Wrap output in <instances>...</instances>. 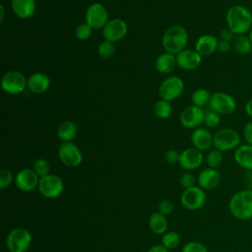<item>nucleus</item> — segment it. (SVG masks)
Returning <instances> with one entry per match:
<instances>
[{
    "label": "nucleus",
    "instance_id": "49530a36",
    "mask_svg": "<svg viewBox=\"0 0 252 252\" xmlns=\"http://www.w3.org/2000/svg\"><path fill=\"white\" fill-rule=\"evenodd\" d=\"M244 111L248 117L252 118V97L246 101L244 105Z\"/></svg>",
    "mask_w": 252,
    "mask_h": 252
},
{
    "label": "nucleus",
    "instance_id": "79ce46f5",
    "mask_svg": "<svg viewBox=\"0 0 252 252\" xmlns=\"http://www.w3.org/2000/svg\"><path fill=\"white\" fill-rule=\"evenodd\" d=\"M231 49H232V42H231V41L222 40V39H220V40H219L218 51H220V53L225 54V53H228Z\"/></svg>",
    "mask_w": 252,
    "mask_h": 252
},
{
    "label": "nucleus",
    "instance_id": "412c9836",
    "mask_svg": "<svg viewBox=\"0 0 252 252\" xmlns=\"http://www.w3.org/2000/svg\"><path fill=\"white\" fill-rule=\"evenodd\" d=\"M11 8L18 18L27 20L33 16L36 3L35 0H11Z\"/></svg>",
    "mask_w": 252,
    "mask_h": 252
},
{
    "label": "nucleus",
    "instance_id": "2eb2a0df",
    "mask_svg": "<svg viewBox=\"0 0 252 252\" xmlns=\"http://www.w3.org/2000/svg\"><path fill=\"white\" fill-rule=\"evenodd\" d=\"M38 175L32 168L21 169L15 177V184L23 192H31L38 186Z\"/></svg>",
    "mask_w": 252,
    "mask_h": 252
},
{
    "label": "nucleus",
    "instance_id": "20e7f679",
    "mask_svg": "<svg viewBox=\"0 0 252 252\" xmlns=\"http://www.w3.org/2000/svg\"><path fill=\"white\" fill-rule=\"evenodd\" d=\"M213 146L222 153L235 150L240 146V135L232 128L220 129L214 134Z\"/></svg>",
    "mask_w": 252,
    "mask_h": 252
},
{
    "label": "nucleus",
    "instance_id": "f03ea898",
    "mask_svg": "<svg viewBox=\"0 0 252 252\" xmlns=\"http://www.w3.org/2000/svg\"><path fill=\"white\" fill-rule=\"evenodd\" d=\"M228 210L239 220L252 219V190L243 189L233 194L228 202Z\"/></svg>",
    "mask_w": 252,
    "mask_h": 252
},
{
    "label": "nucleus",
    "instance_id": "72a5a7b5",
    "mask_svg": "<svg viewBox=\"0 0 252 252\" xmlns=\"http://www.w3.org/2000/svg\"><path fill=\"white\" fill-rule=\"evenodd\" d=\"M32 169L38 175L39 178L44 177L50 172V164L45 158H37L34 163Z\"/></svg>",
    "mask_w": 252,
    "mask_h": 252
},
{
    "label": "nucleus",
    "instance_id": "473e14b6",
    "mask_svg": "<svg viewBox=\"0 0 252 252\" xmlns=\"http://www.w3.org/2000/svg\"><path fill=\"white\" fill-rule=\"evenodd\" d=\"M220 115L217 113L216 111L212 109H208L205 111V117H204V124L206 128L213 129L220 125Z\"/></svg>",
    "mask_w": 252,
    "mask_h": 252
},
{
    "label": "nucleus",
    "instance_id": "ea45409f",
    "mask_svg": "<svg viewBox=\"0 0 252 252\" xmlns=\"http://www.w3.org/2000/svg\"><path fill=\"white\" fill-rule=\"evenodd\" d=\"M179 158L180 154L176 150H168L164 155V158L169 164H175L179 162Z\"/></svg>",
    "mask_w": 252,
    "mask_h": 252
},
{
    "label": "nucleus",
    "instance_id": "f3484780",
    "mask_svg": "<svg viewBox=\"0 0 252 252\" xmlns=\"http://www.w3.org/2000/svg\"><path fill=\"white\" fill-rule=\"evenodd\" d=\"M175 56L177 66L186 71L195 70L202 63V55L195 49H184Z\"/></svg>",
    "mask_w": 252,
    "mask_h": 252
},
{
    "label": "nucleus",
    "instance_id": "a211bd4d",
    "mask_svg": "<svg viewBox=\"0 0 252 252\" xmlns=\"http://www.w3.org/2000/svg\"><path fill=\"white\" fill-rule=\"evenodd\" d=\"M220 173L217 168L207 167L204 168L198 175L197 182L199 187L205 191H211L216 189L220 183Z\"/></svg>",
    "mask_w": 252,
    "mask_h": 252
},
{
    "label": "nucleus",
    "instance_id": "a19ab883",
    "mask_svg": "<svg viewBox=\"0 0 252 252\" xmlns=\"http://www.w3.org/2000/svg\"><path fill=\"white\" fill-rule=\"evenodd\" d=\"M242 134H243V138H244L246 144L252 145V120L248 121L244 125Z\"/></svg>",
    "mask_w": 252,
    "mask_h": 252
},
{
    "label": "nucleus",
    "instance_id": "ddd939ff",
    "mask_svg": "<svg viewBox=\"0 0 252 252\" xmlns=\"http://www.w3.org/2000/svg\"><path fill=\"white\" fill-rule=\"evenodd\" d=\"M204 117L205 110L202 107L192 104L182 110L179 116V121L185 128L196 129L202 123H204Z\"/></svg>",
    "mask_w": 252,
    "mask_h": 252
},
{
    "label": "nucleus",
    "instance_id": "c03bdc74",
    "mask_svg": "<svg viewBox=\"0 0 252 252\" xmlns=\"http://www.w3.org/2000/svg\"><path fill=\"white\" fill-rule=\"evenodd\" d=\"M244 185H245V189H250L252 190V170H247L244 174Z\"/></svg>",
    "mask_w": 252,
    "mask_h": 252
},
{
    "label": "nucleus",
    "instance_id": "37998d69",
    "mask_svg": "<svg viewBox=\"0 0 252 252\" xmlns=\"http://www.w3.org/2000/svg\"><path fill=\"white\" fill-rule=\"evenodd\" d=\"M220 39H222V40H227V41H231L232 42L235 34L232 32V31L229 28L226 27V28H223L220 31Z\"/></svg>",
    "mask_w": 252,
    "mask_h": 252
},
{
    "label": "nucleus",
    "instance_id": "5701e85b",
    "mask_svg": "<svg viewBox=\"0 0 252 252\" xmlns=\"http://www.w3.org/2000/svg\"><path fill=\"white\" fill-rule=\"evenodd\" d=\"M234 161L243 169L252 170V145H240L234 150Z\"/></svg>",
    "mask_w": 252,
    "mask_h": 252
},
{
    "label": "nucleus",
    "instance_id": "c85d7f7f",
    "mask_svg": "<svg viewBox=\"0 0 252 252\" xmlns=\"http://www.w3.org/2000/svg\"><path fill=\"white\" fill-rule=\"evenodd\" d=\"M211 95L212 94L209 93L208 90L200 88V89H197L193 92V94L191 95V100H192L193 105H196V106H199V107L203 108L204 106L209 104L210 99H211Z\"/></svg>",
    "mask_w": 252,
    "mask_h": 252
},
{
    "label": "nucleus",
    "instance_id": "a878e982",
    "mask_svg": "<svg viewBox=\"0 0 252 252\" xmlns=\"http://www.w3.org/2000/svg\"><path fill=\"white\" fill-rule=\"evenodd\" d=\"M149 227L156 234H163L166 232L168 222L165 216L159 212L153 213L149 218Z\"/></svg>",
    "mask_w": 252,
    "mask_h": 252
},
{
    "label": "nucleus",
    "instance_id": "f257e3e1",
    "mask_svg": "<svg viewBox=\"0 0 252 252\" xmlns=\"http://www.w3.org/2000/svg\"><path fill=\"white\" fill-rule=\"evenodd\" d=\"M225 22L235 35L247 34L252 28V12L243 5H232L226 11Z\"/></svg>",
    "mask_w": 252,
    "mask_h": 252
},
{
    "label": "nucleus",
    "instance_id": "f8f14e48",
    "mask_svg": "<svg viewBox=\"0 0 252 252\" xmlns=\"http://www.w3.org/2000/svg\"><path fill=\"white\" fill-rule=\"evenodd\" d=\"M181 204L184 208L190 211H196L201 209L206 203V193L199 186H194L188 189H184L180 197Z\"/></svg>",
    "mask_w": 252,
    "mask_h": 252
},
{
    "label": "nucleus",
    "instance_id": "a18cd8bd",
    "mask_svg": "<svg viewBox=\"0 0 252 252\" xmlns=\"http://www.w3.org/2000/svg\"><path fill=\"white\" fill-rule=\"evenodd\" d=\"M148 252H168V249L166 247H164L162 244H156L154 246H152Z\"/></svg>",
    "mask_w": 252,
    "mask_h": 252
},
{
    "label": "nucleus",
    "instance_id": "2f4dec72",
    "mask_svg": "<svg viewBox=\"0 0 252 252\" xmlns=\"http://www.w3.org/2000/svg\"><path fill=\"white\" fill-rule=\"evenodd\" d=\"M223 160V156H222V152L214 149L211 150L207 156H206V162L209 165V167L212 168H218Z\"/></svg>",
    "mask_w": 252,
    "mask_h": 252
},
{
    "label": "nucleus",
    "instance_id": "cd10ccee",
    "mask_svg": "<svg viewBox=\"0 0 252 252\" xmlns=\"http://www.w3.org/2000/svg\"><path fill=\"white\" fill-rule=\"evenodd\" d=\"M154 113L159 119H167L171 116L172 106L170 101L164 99H158L154 105Z\"/></svg>",
    "mask_w": 252,
    "mask_h": 252
},
{
    "label": "nucleus",
    "instance_id": "bb28decb",
    "mask_svg": "<svg viewBox=\"0 0 252 252\" xmlns=\"http://www.w3.org/2000/svg\"><path fill=\"white\" fill-rule=\"evenodd\" d=\"M232 48L240 55H247L252 52V43L248 34L235 35L232 40Z\"/></svg>",
    "mask_w": 252,
    "mask_h": 252
},
{
    "label": "nucleus",
    "instance_id": "39448f33",
    "mask_svg": "<svg viewBox=\"0 0 252 252\" xmlns=\"http://www.w3.org/2000/svg\"><path fill=\"white\" fill-rule=\"evenodd\" d=\"M32 241L31 232L24 227H15L7 235L6 245L10 252H26Z\"/></svg>",
    "mask_w": 252,
    "mask_h": 252
},
{
    "label": "nucleus",
    "instance_id": "dca6fc26",
    "mask_svg": "<svg viewBox=\"0 0 252 252\" xmlns=\"http://www.w3.org/2000/svg\"><path fill=\"white\" fill-rule=\"evenodd\" d=\"M204 156L201 151L196 148H187L180 153L179 164L186 170H194L201 166Z\"/></svg>",
    "mask_w": 252,
    "mask_h": 252
},
{
    "label": "nucleus",
    "instance_id": "e433bc0d",
    "mask_svg": "<svg viewBox=\"0 0 252 252\" xmlns=\"http://www.w3.org/2000/svg\"><path fill=\"white\" fill-rule=\"evenodd\" d=\"M182 252H209V251L203 243L198 241H190L183 246Z\"/></svg>",
    "mask_w": 252,
    "mask_h": 252
},
{
    "label": "nucleus",
    "instance_id": "4be33fe9",
    "mask_svg": "<svg viewBox=\"0 0 252 252\" xmlns=\"http://www.w3.org/2000/svg\"><path fill=\"white\" fill-rule=\"evenodd\" d=\"M50 87L49 77L41 72H36L32 74L28 78V89L32 94H40L45 93Z\"/></svg>",
    "mask_w": 252,
    "mask_h": 252
},
{
    "label": "nucleus",
    "instance_id": "4468645a",
    "mask_svg": "<svg viewBox=\"0 0 252 252\" xmlns=\"http://www.w3.org/2000/svg\"><path fill=\"white\" fill-rule=\"evenodd\" d=\"M128 27L122 19H111L102 29V35L105 40L116 42L124 38L127 34Z\"/></svg>",
    "mask_w": 252,
    "mask_h": 252
},
{
    "label": "nucleus",
    "instance_id": "9d476101",
    "mask_svg": "<svg viewBox=\"0 0 252 252\" xmlns=\"http://www.w3.org/2000/svg\"><path fill=\"white\" fill-rule=\"evenodd\" d=\"M57 153L60 161L67 167H77L82 163V152L73 142H62Z\"/></svg>",
    "mask_w": 252,
    "mask_h": 252
},
{
    "label": "nucleus",
    "instance_id": "393cba45",
    "mask_svg": "<svg viewBox=\"0 0 252 252\" xmlns=\"http://www.w3.org/2000/svg\"><path fill=\"white\" fill-rule=\"evenodd\" d=\"M77 125L71 120L61 122L57 128V136L62 142H72L77 136Z\"/></svg>",
    "mask_w": 252,
    "mask_h": 252
},
{
    "label": "nucleus",
    "instance_id": "6e6552de",
    "mask_svg": "<svg viewBox=\"0 0 252 252\" xmlns=\"http://www.w3.org/2000/svg\"><path fill=\"white\" fill-rule=\"evenodd\" d=\"M209 108L220 115H229L236 109L234 97L223 92H216L211 95Z\"/></svg>",
    "mask_w": 252,
    "mask_h": 252
},
{
    "label": "nucleus",
    "instance_id": "c756f323",
    "mask_svg": "<svg viewBox=\"0 0 252 252\" xmlns=\"http://www.w3.org/2000/svg\"><path fill=\"white\" fill-rule=\"evenodd\" d=\"M180 236L175 231H166L162 234L161 237V244L169 249H174L179 245Z\"/></svg>",
    "mask_w": 252,
    "mask_h": 252
},
{
    "label": "nucleus",
    "instance_id": "de8ad7c7",
    "mask_svg": "<svg viewBox=\"0 0 252 252\" xmlns=\"http://www.w3.org/2000/svg\"><path fill=\"white\" fill-rule=\"evenodd\" d=\"M0 13H1V16H0V21L2 22L4 20V14H5V10H4V6L3 4L0 5Z\"/></svg>",
    "mask_w": 252,
    "mask_h": 252
},
{
    "label": "nucleus",
    "instance_id": "1a4fd4ad",
    "mask_svg": "<svg viewBox=\"0 0 252 252\" xmlns=\"http://www.w3.org/2000/svg\"><path fill=\"white\" fill-rule=\"evenodd\" d=\"M37 189L44 198L54 199L62 194L64 190V183L58 175L49 173L39 179Z\"/></svg>",
    "mask_w": 252,
    "mask_h": 252
},
{
    "label": "nucleus",
    "instance_id": "9b49d317",
    "mask_svg": "<svg viewBox=\"0 0 252 252\" xmlns=\"http://www.w3.org/2000/svg\"><path fill=\"white\" fill-rule=\"evenodd\" d=\"M109 21L108 11L104 5L98 2L91 4L86 11V23L94 30L103 29Z\"/></svg>",
    "mask_w": 252,
    "mask_h": 252
},
{
    "label": "nucleus",
    "instance_id": "09e8293b",
    "mask_svg": "<svg viewBox=\"0 0 252 252\" xmlns=\"http://www.w3.org/2000/svg\"><path fill=\"white\" fill-rule=\"evenodd\" d=\"M247 34H248V37H249V39H250V41L252 43V28H251V30L249 31V32Z\"/></svg>",
    "mask_w": 252,
    "mask_h": 252
},
{
    "label": "nucleus",
    "instance_id": "6ab92c4d",
    "mask_svg": "<svg viewBox=\"0 0 252 252\" xmlns=\"http://www.w3.org/2000/svg\"><path fill=\"white\" fill-rule=\"evenodd\" d=\"M213 137L214 135L208 128L198 127L191 134V143L194 148L201 152L208 151L213 146Z\"/></svg>",
    "mask_w": 252,
    "mask_h": 252
},
{
    "label": "nucleus",
    "instance_id": "b1692460",
    "mask_svg": "<svg viewBox=\"0 0 252 252\" xmlns=\"http://www.w3.org/2000/svg\"><path fill=\"white\" fill-rule=\"evenodd\" d=\"M177 66L176 56L169 52L161 53L158 56L155 62V67L158 72L161 74H169L171 73L175 67Z\"/></svg>",
    "mask_w": 252,
    "mask_h": 252
},
{
    "label": "nucleus",
    "instance_id": "7ed1b4c3",
    "mask_svg": "<svg viewBox=\"0 0 252 252\" xmlns=\"http://www.w3.org/2000/svg\"><path fill=\"white\" fill-rule=\"evenodd\" d=\"M189 35L187 31L182 26L169 27L162 34L161 45L166 52L171 54H178L185 49L188 43Z\"/></svg>",
    "mask_w": 252,
    "mask_h": 252
},
{
    "label": "nucleus",
    "instance_id": "c9c22d12",
    "mask_svg": "<svg viewBox=\"0 0 252 252\" xmlns=\"http://www.w3.org/2000/svg\"><path fill=\"white\" fill-rule=\"evenodd\" d=\"M14 180V176L11 170L3 168L0 170V189L4 190L7 188Z\"/></svg>",
    "mask_w": 252,
    "mask_h": 252
},
{
    "label": "nucleus",
    "instance_id": "0eeeda50",
    "mask_svg": "<svg viewBox=\"0 0 252 252\" xmlns=\"http://www.w3.org/2000/svg\"><path fill=\"white\" fill-rule=\"evenodd\" d=\"M184 91V82L177 76L165 78L158 87V95L161 99L171 101L181 95Z\"/></svg>",
    "mask_w": 252,
    "mask_h": 252
},
{
    "label": "nucleus",
    "instance_id": "aec40b11",
    "mask_svg": "<svg viewBox=\"0 0 252 252\" xmlns=\"http://www.w3.org/2000/svg\"><path fill=\"white\" fill-rule=\"evenodd\" d=\"M219 39L209 33L200 35L195 43V50L202 56H209L218 50Z\"/></svg>",
    "mask_w": 252,
    "mask_h": 252
},
{
    "label": "nucleus",
    "instance_id": "58836bf2",
    "mask_svg": "<svg viewBox=\"0 0 252 252\" xmlns=\"http://www.w3.org/2000/svg\"><path fill=\"white\" fill-rule=\"evenodd\" d=\"M173 211V204L170 200H162L158 205V212L164 216L169 215Z\"/></svg>",
    "mask_w": 252,
    "mask_h": 252
},
{
    "label": "nucleus",
    "instance_id": "423d86ee",
    "mask_svg": "<svg viewBox=\"0 0 252 252\" xmlns=\"http://www.w3.org/2000/svg\"><path fill=\"white\" fill-rule=\"evenodd\" d=\"M1 88L9 94H20L28 88V79L20 71H9L1 79Z\"/></svg>",
    "mask_w": 252,
    "mask_h": 252
},
{
    "label": "nucleus",
    "instance_id": "f704fd0d",
    "mask_svg": "<svg viewBox=\"0 0 252 252\" xmlns=\"http://www.w3.org/2000/svg\"><path fill=\"white\" fill-rule=\"evenodd\" d=\"M93 31H94V29L89 24L83 23L76 27L75 34H76L77 38H79L81 40H87L92 36Z\"/></svg>",
    "mask_w": 252,
    "mask_h": 252
},
{
    "label": "nucleus",
    "instance_id": "7c9ffc66",
    "mask_svg": "<svg viewBox=\"0 0 252 252\" xmlns=\"http://www.w3.org/2000/svg\"><path fill=\"white\" fill-rule=\"evenodd\" d=\"M116 51V47L114 45V42H111L109 40H103L101 41L97 46V52L98 55L104 59L111 58Z\"/></svg>",
    "mask_w": 252,
    "mask_h": 252
},
{
    "label": "nucleus",
    "instance_id": "4c0bfd02",
    "mask_svg": "<svg viewBox=\"0 0 252 252\" xmlns=\"http://www.w3.org/2000/svg\"><path fill=\"white\" fill-rule=\"evenodd\" d=\"M179 182H180V185L184 189H188V188L195 186L196 178H195L194 174H192L191 172H184L183 174H181V176L179 178Z\"/></svg>",
    "mask_w": 252,
    "mask_h": 252
}]
</instances>
